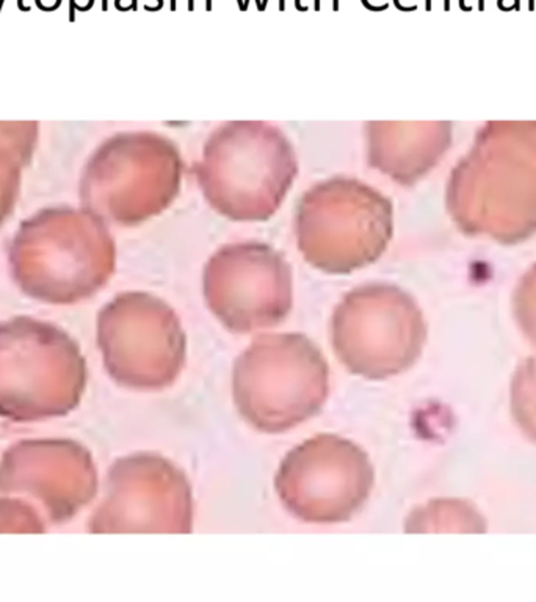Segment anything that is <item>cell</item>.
Here are the masks:
<instances>
[{"label": "cell", "mask_w": 536, "mask_h": 602, "mask_svg": "<svg viewBox=\"0 0 536 602\" xmlns=\"http://www.w3.org/2000/svg\"><path fill=\"white\" fill-rule=\"evenodd\" d=\"M200 190L218 215L266 221L276 215L298 176L288 137L273 123L228 121L204 141L194 165Z\"/></svg>", "instance_id": "cell-1"}, {"label": "cell", "mask_w": 536, "mask_h": 602, "mask_svg": "<svg viewBox=\"0 0 536 602\" xmlns=\"http://www.w3.org/2000/svg\"><path fill=\"white\" fill-rule=\"evenodd\" d=\"M302 259L328 275H348L375 264L394 234V206L370 184L331 176L298 199L294 220Z\"/></svg>", "instance_id": "cell-2"}, {"label": "cell", "mask_w": 536, "mask_h": 602, "mask_svg": "<svg viewBox=\"0 0 536 602\" xmlns=\"http://www.w3.org/2000/svg\"><path fill=\"white\" fill-rule=\"evenodd\" d=\"M328 394V362L300 333L254 337L232 370L238 414L262 433H284L317 416Z\"/></svg>", "instance_id": "cell-3"}, {"label": "cell", "mask_w": 536, "mask_h": 602, "mask_svg": "<svg viewBox=\"0 0 536 602\" xmlns=\"http://www.w3.org/2000/svg\"><path fill=\"white\" fill-rule=\"evenodd\" d=\"M86 362L76 340L52 323L14 317L0 323V417L38 422L77 408Z\"/></svg>", "instance_id": "cell-4"}, {"label": "cell", "mask_w": 536, "mask_h": 602, "mask_svg": "<svg viewBox=\"0 0 536 602\" xmlns=\"http://www.w3.org/2000/svg\"><path fill=\"white\" fill-rule=\"evenodd\" d=\"M426 323L414 298L397 286L354 287L336 306L331 344L345 367L366 380L400 375L420 358Z\"/></svg>", "instance_id": "cell-5"}, {"label": "cell", "mask_w": 536, "mask_h": 602, "mask_svg": "<svg viewBox=\"0 0 536 602\" xmlns=\"http://www.w3.org/2000/svg\"><path fill=\"white\" fill-rule=\"evenodd\" d=\"M98 345L110 378L134 391L170 387L187 359L179 315L148 292L120 293L100 311Z\"/></svg>", "instance_id": "cell-6"}, {"label": "cell", "mask_w": 536, "mask_h": 602, "mask_svg": "<svg viewBox=\"0 0 536 602\" xmlns=\"http://www.w3.org/2000/svg\"><path fill=\"white\" fill-rule=\"evenodd\" d=\"M375 483L368 455L330 433L312 436L281 461L274 488L284 508L309 524H339L367 502Z\"/></svg>", "instance_id": "cell-7"}, {"label": "cell", "mask_w": 536, "mask_h": 602, "mask_svg": "<svg viewBox=\"0 0 536 602\" xmlns=\"http://www.w3.org/2000/svg\"><path fill=\"white\" fill-rule=\"evenodd\" d=\"M202 293L208 311L232 333L274 328L294 308L292 268L265 242L226 243L204 265Z\"/></svg>", "instance_id": "cell-8"}, {"label": "cell", "mask_w": 536, "mask_h": 602, "mask_svg": "<svg viewBox=\"0 0 536 602\" xmlns=\"http://www.w3.org/2000/svg\"><path fill=\"white\" fill-rule=\"evenodd\" d=\"M94 199L107 217L124 226L163 214L182 188L179 146L158 132H126L108 140L91 170Z\"/></svg>", "instance_id": "cell-9"}, {"label": "cell", "mask_w": 536, "mask_h": 602, "mask_svg": "<svg viewBox=\"0 0 536 602\" xmlns=\"http://www.w3.org/2000/svg\"><path fill=\"white\" fill-rule=\"evenodd\" d=\"M114 243L99 220L84 218L68 229H33L16 240L11 265L18 284L44 303L90 298L114 271Z\"/></svg>", "instance_id": "cell-10"}, {"label": "cell", "mask_w": 536, "mask_h": 602, "mask_svg": "<svg viewBox=\"0 0 536 602\" xmlns=\"http://www.w3.org/2000/svg\"><path fill=\"white\" fill-rule=\"evenodd\" d=\"M192 485L168 458L134 453L110 466L104 499L88 522L91 533H190Z\"/></svg>", "instance_id": "cell-11"}, {"label": "cell", "mask_w": 536, "mask_h": 602, "mask_svg": "<svg viewBox=\"0 0 536 602\" xmlns=\"http://www.w3.org/2000/svg\"><path fill=\"white\" fill-rule=\"evenodd\" d=\"M98 470L90 450L72 439H24L0 459V494L28 495L52 524L72 519L96 497Z\"/></svg>", "instance_id": "cell-12"}, {"label": "cell", "mask_w": 536, "mask_h": 602, "mask_svg": "<svg viewBox=\"0 0 536 602\" xmlns=\"http://www.w3.org/2000/svg\"><path fill=\"white\" fill-rule=\"evenodd\" d=\"M422 124L397 121H368L364 124L366 157L370 168L398 184H410L426 167L422 151L428 140L422 138Z\"/></svg>", "instance_id": "cell-13"}, {"label": "cell", "mask_w": 536, "mask_h": 602, "mask_svg": "<svg viewBox=\"0 0 536 602\" xmlns=\"http://www.w3.org/2000/svg\"><path fill=\"white\" fill-rule=\"evenodd\" d=\"M486 521L466 500L440 499L416 508L404 522V532H484Z\"/></svg>", "instance_id": "cell-14"}, {"label": "cell", "mask_w": 536, "mask_h": 602, "mask_svg": "<svg viewBox=\"0 0 536 602\" xmlns=\"http://www.w3.org/2000/svg\"><path fill=\"white\" fill-rule=\"evenodd\" d=\"M511 412L524 434L536 442V358L524 359L514 372Z\"/></svg>", "instance_id": "cell-15"}, {"label": "cell", "mask_w": 536, "mask_h": 602, "mask_svg": "<svg viewBox=\"0 0 536 602\" xmlns=\"http://www.w3.org/2000/svg\"><path fill=\"white\" fill-rule=\"evenodd\" d=\"M44 533L46 524L40 511L22 499H0V533Z\"/></svg>", "instance_id": "cell-16"}, {"label": "cell", "mask_w": 536, "mask_h": 602, "mask_svg": "<svg viewBox=\"0 0 536 602\" xmlns=\"http://www.w3.org/2000/svg\"><path fill=\"white\" fill-rule=\"evenodd\" d=\"M36 2L42 10H54V8L58 7L60 0H36Z\"/></svg>", "instance_id": "cell-17"}, {"label": "cell", "mask_w": 536, "mask_h": 602, "mask_svg": "<svg viewBox=\"0 0 536 602\" xmlns=\"http://www.w3.org/2000/svg\"><path fill=\"white\" fill-rule=\"evenodd\" d=\"M76 4H77V7H78L80 10H86V8L91 7L92 0H76Z\"/></svg>", "instance_id": "cell-18"}]
</instances>
